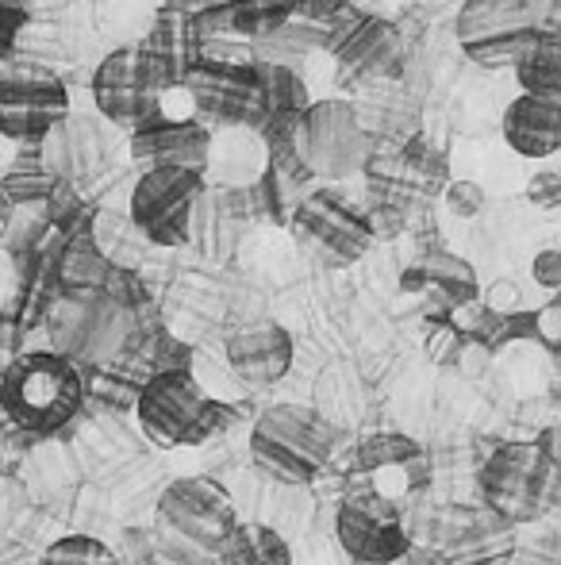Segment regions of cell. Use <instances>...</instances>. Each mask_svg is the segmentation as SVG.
I'll use <instances>...</instances> for the list:
<instances>
[{
	"mask_svg": "<svg viewBox=\"0 0 561 565\" xmlns=\"http://www.w3.org/2000/svg\"><path fill=\"white\" fill-rule=\"evenodd\" d=\"M511 70H516V82L527 97L561 100V35H558V28L542 31L539 43H535Z\"/></svg>",
	"mask_w": 561,
	"mask_h": 565,
	"instance_id": "31",
	"label": "cell"
},
{
	"mask_svg": "<svg viewBox=\"0 0 561 565\" xmlns=\"http://www.w3.org/2000/svg\"><path fill=\"white\" fill-rule=\"evenodd\" d=\"M23 469L28 473L20 477L23 492H28L31 504H54V500L74 497V489L82 484V469H77V458L66 443L58 439H39V447L23 458Z\"/></svg>",
	"mask_w": 561,
	"mask_h": 565,
	"instance_id": "26",
	"label": "cell"
},
{
	"mask_svg": "<svg viewBox=\"0 0 561 565\" xmlns=\"http://www.w3.org/2000/svg\"><path fill=\"white\" fill-rule=\"evenodd\" d=\"M85 408L82 370L51 350L8 358L0 370V416L31 439L62 435Z\"/></svg>",
	"mask_w": 561,
	"mask_h": 565,
	"instance_id": "2",
	"label": "cell"
},
{
	"mask_svg": "<svg viewBox=\"0 0 561 565\" xmlns=\"http://www.w3.org/2000/svg\"><path fill=\"white\" fill-rule=\"evenodd\" d=\"M108 254L93 243L89 231H77V235H66L54 254V281H58V292H89V289H105L108 281Z\"/></svg>",
	"mask_w": 561,
	"mask_h": 565,
	"instance_id": "27",
	"label": "cell"
},
{
	"mask_svg": "<svg viewBox=\"0 0 561 565\" xmlns=\"http://www.w3.org/2000/svg\"><path fill=\"white\" fill-rule=\"evenodd\" d=\"M531 277L535 285H542L547 292H558L561 289V250L558 246H547L531 258Z\"/></svg>",
	"mask_w": 561,
	"mask_h": 565,
	"instance_id": "43",
	"label": "cell"
},
{
	"mask_svg": "<svg viewBox=\"0 0 561 565\" xmlns=\"http://www.w3.org/2000/svg\"><path fill=\"white\" fill-rule=\"evenodd\" d=\"M343 4H350V0H296V15L300 20H327Z\"/></svg>",
	"mask_w": 561,
	"mask_h": 565,
	"instance_id": "44",
	"label": "cell"
},
{
	"mask_svg": "<svg viewBox=\"0 0 561 565\" xmlns=\"http://www.w3.org/2000/svg\"><path fill=\"white\" fill-rule=\"evenodd\" d=\"M136 419L150 447H204L227 424V404L204 393V385L193 377V370H170L154 373L139 388Z\"/></svg>",
	"mask_w": 561,
	"mask_h": 565,
	"instance_id": "8",
	"label": "cell"
},
{
	"mask_svg": "<svg viewBox=\"0 0 561 565\" xmlns=\"http://www.w3.org/2000/svg\"><path fill=\"white\" fill-rule=\"evenodd\" d=\"M8 212H12V209H8V204L0 201V238H4V227H8Z\"/></svg>",
	"mask_w": 561,
	"mask_h": 565,
	"instance_id": "47",
	"label": "cell"
},
{
	"mask_svg": "<svg viewBox=\"0 0 561 565\" xmlns=\"http://www.w3.org/2000/svg\"><path fill=\"white\" fill-rule=\"evenodd\" d=\"M116 565H162L154 551V539H150L147 527H128L120 535V543L112 546Z\"/></svg>",
	"mask_w": 561,
	"mask_h": 565,
	"instance_id": "40",
	"label": "cell"
},
{
	"mask_svg": "<svg viewBox=\"0 0 561 565\" xmlns=\"http://www.w3.org/2000/svg\"><path fill=\"white\" fill-rule=\"evenodd\" d=\"M308 408L323 419L335 435L366 431L377 416V393L369 377L354 362H331L315 377V393Z\"/></svg>",
	"mask_w": 561,
	"mask_h": 565,
	"instance_id": "22",
	"label": "cell"
},
{
	"mask_svg": "<svg viewBox=\"0 0 561 565\" xmlns=\"http://www.w3.org/2000/svg\"><path fill=\"white\" fill-rule=\"evenodd\" d=\"M0 565H39V554L31 546L15 543V539H8V543H0Z\"/></svg>",
	"mask_w": 561,
	"mask_h": 565,
	"instance_id": "45",
	"label": "cell"
},
{
	"mask_svg": "<svg viewBox=\"0 0 561 565\" xmlns=\"http://www.w3.org/2000/svg\"><path fill=\"white\" fill-rule=\"evenodd\" d=\"M354 461L362 473H385V469H408V477H420L423 447L404 431H366L354 447Z\"/></svg>",
	"mask_w": 561,
	"mask_h": 565,
	"instance_id": "30",
	"label": "cell"
},
{
	"mask_svg": "<svg viewBox=\"0 0 561 565\" xmlns=\"http://www.w3.org/2000/svg\"><path fill=\"white\" fill-rule=\"evenodd\" d=\"M400 289L423 297L427 320H450L457 308L481 300L477 269L450 250H427L416 266L404 269Z\"/></svg>",
	"mask_w": 561,
	"mask_h": 565,
	"instance_id": "20",
	"label": "cell"
},
{
	"mask_svg": "<svg viewBox=\"0 0 561 565\" xmlns=\"http://www.w3.org/2000/svg\"><path fill=\"white\" fill-rule=\"evenodd\" d=\"M374 142L362 131L350 100H312L292 127V158L308 181H346L362 173Z\"/></svg>",
	"mask_w": 561,
	"mask_h": 565,
	"instance_id": "10",
	"label": "cell"
},
{
	"mask_svg": "<svg viewBox=\"0 0 561 565\" xmlns=\"http://www.w3.org/2000/svg\"><path fill=\"white\" fill-rule=\"evenodd\" d=\"M54 173L46 170L43 150L39 147H15L12 162L0 173V201L8 209H31V204H46L54 193Z\"/></svg>",
	"mask_w": 561,
	"mask_h": 565,
	"instance_id": "29",
	"label": "cell"
},
{
	"mask_svg": "<svg viewBox=\"0 0 561 565\" xmlns=\"http://www.w3.org/2000/svg\"><path fill=\"white\" fill-rule=\"evenodd\" d=\"M270 170V147L255 127H219L208 135V162L204 185L208 189H250Z\"/></svg>",
	"mask_w": 561,
	"mask_h": 565,
	"instance_id": "23",
	"label": "cell"
},
{
	"mask_svg": "<svg viewBox=\"0 0 561 565\" xmlns=\"http://www.w3.org/2000/svg\"><path fill=\"white\" fill-rule=\"evenodd\" d=\"M89 89L97 116L108 127H123V131H136L142 119H150L162 108V93L150 85L136 46H116L112 54H105Z\"/></svg>",
	"mask_w": 561,
	"mask_h": 565,
	"instance_id": "17",
	"label": "cell"
},
{
	"mask_svg": "<svg viewBox=\"0 0 561 565\" xmlns=\"http://www.w3.org/2000/svg\"><path fill=\"white\" fill-rule=\"evenodd\" d=\"M500 131H504V142H508L519 158H531V162L554 158L561 147V100L519 93V97L504 108Z\"/></svg>",
	"mask_w": 561,
	"mask_h": 565,
	"instance_id": "25",
	"label": "cell"
},
{
	"mask_svg": "<svg viewBox=\"0 0 561 565\" xmlns=\"http://www.w3.org/2000/svg\"><path fill=\"white\" fill-rule=\"evenodd\" d=\"M362 173L369 181V204L412 216L442 196L450 181V162L423 135H412V139L392 142V147H374Z\"/></svg>",
	"mask_w": 561,
	"mask_h": 565,
	"instance_id": "11",
	"label": "cell"
},
{
	"mask_svg": "<svg viewBox=\"0 0 561 565\" xmlns=\"http://www.w3.org/2000/svg\"><path fill=\"white\" fill-rule=\"evenodd\" d=\"M338 435L308 404H270L250 427V466L278 489H304L327 469Z\"/></svg>",
	"mask_w": 561,
	"mask_h": 565,
	"instance_id": "4",
	"label": "cell"
},
{
	"mask_svg": "<svg viewBox=\"0 0 561 565\" xmlns=\"http://www.w3.org/2000/svg\"><path fill=\"white\" fill-rule=\"evenodd\" d=\"M208 127H201L193 116L177 119L158 108L150 119H142L136 131H128L131 162L142 170H193L204 178L208 162Z\"/></svg>",
	"mask_w": 561,
	"mask_h": 565,
	"instance_id": "19",
	"label": "cell"
},
{
	"mask_svg": "<svg viewBox=\"0 0 561 565\" xmlns=\"http://www.w3.org/2000/svg\"><path fill=\"white\" fill-rule=\"evenodd\" d=\"M465 342H470V339H465L450 320H431V323H427V354H431V362L454 365Z\"/></svg>",
	"mask_w": 561,
	"mask_h": 565,
	"instance_id": "38",
	"label": "cell"
},
{
	"mask_svg": "<svg viewBox=\"0 0 561 565\" xmlns=\"http://www.w3.org/2000/svg\"><path fill=\"white\" fill-rule=\"evenodd\" d=\"M82 388H85V396L100 401V408L136 412L142 381H136L128 370H120V365H93V370H82Z\"/></svg>",
	"mask_w": 561,
	"mask_h": 565,
	"instance_id": "33",
	"label": "cell"
},
{
	"mask_svg": "<svg viewBox=\"0 0 561 565\" xmlns=\"http://www.w3.org/2000/svg\"><path fill=\"white\" fill-rule=\"evenodd\" d=\"M335 543L354 565H392L412 551L404 508L377 489H350L335 508Z\"/></svg>",
	"mask_w": 561,
	"mask_h": 565,
	"instance_id": "14",
	"label": "cell"
},
{
	"mask_svg": "<svg viewBox=\"0 0 561 565\" xmlns=\"http://www.w3.org/2000/svg\"><path fill=\"white\" fill-rule=\"evenodd\" d=\"M289 231L296 246L327 269H346L362 262L374 246V231H369L366 209L346 201L335 189H312L296 209L289 212Z\"/></svg>",
	"mask_w": 561,
	"mask_h": 565,
	"instance_id": "12",
	"label": "cell"
},
{
	"mask_svg": "<svg viewBox=\"0 0 561 565\" xmlns=\"http://www.w3.org/2000/svg\"><path fill=\"white\" fill-rule=\"evenodd\" d=\"M69 116V89L51 66L4 62L0 66V139L39 147Z\"/></svg>",
	"mask_w": 561,
	"mask_h": 565,
	"instance_id": "13",
	"label": "cell"
},
{
	"mask_svg": "<svg viewBox=\"0 0 561 565\" xmlns=\"http://www.w3.org/2000/svg\"><path fill=\"white\" fill-rule=\"evenodd\" d=\"M224 358L247 388H273L278 381L289 377L296 347H292V335L278 320H270V316H247V320L227 328Z\"/></svg>",
	"mask_w": 561,
	"mask_h": 565,
	"instance_id": "18",
	"label": "cell"
},
{
	"mask_svg": "<svg viewBox=\"0 0 561 565\" xmlns=\"http://www.w3.org/2000/svg\"><path fill=\"white\" fill-rule=\"evenodd\" d=\"M216 565H292V551L284 543L281 531H273L270 523H239L227 543V551L219 554Z\"/></svg>",
	"mask_w": 561,
	"mask_h": 565,
	"instance_id": "32",
	"label": "cell"
},
{
	"mask_svg": "<svg viewBox=\"0 0 561 565\" xmlns=\"http://www.w3.org/2000/svg\"><path fill=\"white\" fill-rule=\"evenodd\" d=\"M558 28V0H465L454 20L457 46L485 70H508Z\"/></svg>",
	"mask_w": 561,
	"mask_h": 565,
	"instance_id": "7",
	"label": "cell"
},
{
	"mask_svg": "<svg viewBox=\"0 0 561 565\" xmlns=\"http://www.w3.org/2000/svg\"><path fill=\"white\" fill-rule=\"evenodd\" d=\"M39 150H43V162L54 173V181L69 185L74 193H85L105 178L108 162H112V127L100 116L69 113L39 142Z\"/></svg>",
	"mask_w": 561,
	"mask_h": 565,
	"instance_id": "16",
	"label": "cell"
},
{
	"mask_svg": "<svg viewBox=\"0 0 561 565\" xmlns=\"http://www.w3.org/2000/svg\"><path fill=\"white\" fill-rule=\"evenodd\" d=\"M201 43L204 39H201V31H196L193 15L170 12V8H162V12L154 15L147 39L136 43V51H139V62H142V70H147L150 85H154L162 97L170 89H181V77L201 58Z\"/></svg>",
	"mask_w": 561,
	"mask_h": 565,
	"instance_id": "21",
	"label": "cell"
},
{
	"mask_svg": "<svg viewBox=\"0 0 561 565\" xmlns=\"http://www.w3.org/2000/svg\"><path fill=\"white\" fill-rule=\"evenodd\" d=\"M439 201H442V209H446L450 216H457V220H477L481 212H485L488 196H485V189H481L477 181L457 178V181H446V189H442Z\"/></svg>",
	"mask_w": 561,
	"mask_h": 565,
	"instance_id": "36",
	"label": "cell"
},
{
	"mask_svg": "<svg viewBox=\"0 0 561 565\" xmlns=\"http://www.w3.org/2000/svg\"><path fill=\"white\" fill-rule=\"evenodd\" d=\"M39 565H116V554L97 535H62L39 554Z\"/></svg>",
	"mask_w": 561,
	"mask_h": 565,
	"instance_id": "35",
	"label": "cell"
},
{
	"mask_svg": "<svg viewBox=\"0 0 561 565\" xmlns=\"http://www.w3.org/2000/svg\"><path fill=\"white\" fill-rule=\"evenodd\" d=\"M312 23L320 28L323 54L335 58V66L343 70V85L350 82L354 93L404 77L408 54H404L400 28L392 20L358 12L354 4H343L327 20H312Z\"/></svg>",
	"mask_w": 561,
	"mask_h": 565,
	"instance_id": "9",
	"label": "cell"
},
{
	"mask_svg": "<svg viewBox=\"0 0 561 565\" xmlns=\"http://www.w3.org/2000/svg\"><path fill=\"white\" fill-rule=\"evenodd\" d=\"M51 354L74 362L77 370L93 365H112L128 350L131 335L139 328V312L116 305L108 292H58L43 308Z\"/></svg>",
	"mask_w": 561,
	"mask_h": 565,
	"instance_id": "6",
	"label": "cell"
},
{
	"mask_svg": "<svg viewBox=\"0 0 561 565\" xmlns=\"http://www.w3.org/2000/svg\"><path fill=\"white\" fill-rule=\"evenodd\" d=\"M247 212H242L239 196L231 189H208L204 185L201 201H196L193 216H188V235L185 246H193L201 258L208 262H231L235 250L242 243V231H247Z\"/></svg>",
	"mask_w": 561,
	"mask_h": 565,
	"instance_id": "24",
	"label": "cell"
},
{
	"mask_svg": "<svg viewBox=\"0 0 561 565\" xmlns=\"http://www.w3.org/2000/svg\"><path fill=\"white\" fill-rule=\"evenodd\" d=\"M531 339L542 342L547 350L561 347V300H550L539 312H531Z\"/></svg>",
	"mask_w": 561,
	"mask_h": 565,
	"instance_id": "41",
	"label": "cell"
},
{
	"mask_svg": "<svg viewBox=\"0 0 561 565\" xmlns=\"http://www.w3.org/2000/svg\"><path fill=\"white\" fill-rule=\"evenodd\" d=\"M558 427H547L531 443H500L477 469L485 512L500 523H539L558 504Z\"/></svg>",
	"mask_w": 561,
	"mask_h": 565,
	"instance_id": "3",
	"label": "cell"
},
{
	"mask_svg": "<svg viewBox=\"0 0 561 565\" xmlns=\"http://www.w3.org/2000/svg\"><path fill=\"white\" fill-rule=\"evenodd\" d=\"M31 23V12L23 0H0V66L12 62L15 46H20L23 28Z\"/></svg>",
	"mask_w": 561,
	"mask_h": 565,
	"instance_id": "39",
	"label": "cell"
},
{
	"mask_svg": "<svg viewBox=\"0 0 561 565\" xmlns=\"http://www.w3.org/2000/svg\"><path fill=\"white\" fill-rule=\"evenodd\" d=\"M231 0H162V8L170 12H185V15H201V12H212V8H227Z\"/></svg>",
	"mask_w": 561,
	"mask_h": 565,
	"instance_id": "46",
	"label": "cell"
},
{
	"mask_svg": "<svg viewBox=\"0 0 561 565\" xmlns=\"http://www.w3.org/2000/svg\"><path fill=\"white\" fill-rule=\"evenodd\" d=\"M204 193V178L193 170H142L128 201V220L147 243L185 246L188 216Z\"/></svg>",
	"mask_w": 561,
	"mask_h": 565,
	"instance_id": "15",
	"label": "cell"
},
{
	"mask_svg": "<svg viewBox=\"0 0 561 565\" xmlns=\"http://www.w3.org/2000/svg\"><path fill=\"white\" fill-rule=\"evenodd\" d=\"M235 23L231 35L242 43H255V39L278 31L281 23H289L296 15V0H231Z\"/></svg>",
	"mask_w": 561,
	"mask_h": 565,
	"instance_id": "34",
	"label": "cell"
},
{
	"mask_svg": "<svg viewBox=\"0 0 561 565\" xmlns=\"http://www.w3.org/2000/svg\"><path fill=\"white\" fill-rule=\"evenodd\" d=\"M235 500L216 477H177L162 489L150 539L162 565H216L239 527Z\"/></svg>",
	"mask_w": 561,
	"mask_h": 565,
	"instance_id": "1",
	"label": "cell"
},
{
	"mask_svg": "<svg viewBox=\"0 0 561 565\" xmlns=\"http://www.w3.org/2000/svg\"><path fill=\"white\" fill-rule=\"evenodd\" d=\"M315 51H323L320 28H315L312 20H300V15H292L278 31H270V35L250 43V58H255L258 66L289 70V74H300V66H304Z\"/></svg>",
	"mask_w": 561,
	"mask_h": 565,
	"instance_id": "28",
	"label": "cell"
},
{
	"mask_svg": "<svg viewBox=\"0 0 561 565\" xmlns=\"http://www.w3.org/2000/svg\"><path fill=\"white\" fill-rule=\"evenodd\" d=\"M527 201L542 212H554L561 204V173H554V170L535 173V178L527 181Z\"/></svg>",
	"mask_w": 561,
	"mask_h": 565,
	"instance_id": "42",
	"label": "cell"
},
{
	"mask_svg": "<svg viewBox=\"0 0 561 565\" xmlns=\"http://www.w3.org/2000/svg\"><path fill=\"white\" fill-rule=\"evenodd\" d=\"M181 89L193 100V119L208 131L219 127H255L262 113V85L242 39H208L201 58L181 77Z\"/></svg>",
	"mask_w": 561,
	"mask_h": 565,
	"instance_id": "5",
	"label": "cell"
},
{
	"mask_svg": "<svg viewBox=\"0 0 561 565\" xmlns=\"http://www.w3.org/2000/svg\"><path fill=\"white\" fill-rule=\"evenodd\" d=\"M28 512H31V500H28V492H23L20 477L0 473V539H4V543H8V535L23 523Z\"/></svg>",
	"mask_w": 561,
	"mask_h": 565,
	"instance_id": "37",
	"label": "cell"
}]
</instances>
